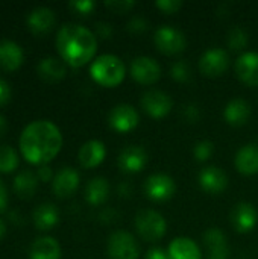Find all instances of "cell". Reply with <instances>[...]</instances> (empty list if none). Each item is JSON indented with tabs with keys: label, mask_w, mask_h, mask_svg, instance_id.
<instances>
[{
	"label": "cell",
	"mask_w": 258,
	"mask_h": 259,
	"mask_svg": "<svg viewBox=\"0 0 258 259\" xmlns=\"http://www.w3.org/2000/svg\"><path fill=\"white\" fill-rule=\"evenodd\" d=\"M11 97V87L9 83L0 77V105H5Z\"/></svg>",
	"instance_id": "cell-40"
},
{
	"label": "cell",
	"mask_w": 258,
	"mask_h": 259,
	"mask_svg": "<svg viewBox=\"0 0 258 259\" xmlns=\"http://www.w3.org/2000/svg\"><path fill=\"white\" fill-rule=\"evenodd\" d=\"M155 6L163 14H175L184 6V2L182 0H157Z\"/></svg>",
	"instance_id": "cell-35"
},
{
	"label": "cell",
	"mask_w": 258,
	"mask_h": 259,
	"mask_svg": "<svg viewBox=\"0 0 258 259\" xmlns=\"http://www.w3.org/2000/svg\"><path fill=\"white\" fill-rule=\"evenodd\" d=\"M33 223L40 231H49L59 222V211L53 203H41L33 209Z\"/></svg>",
	"instance_id": "cell-27"
},
{
	"label": "cell",
	"mask_w": 258,
	"mask_h": 259,
	"mask_svg": "<svg viewBox=\"0 0 258 259\" xmlns=\"http://www.w3.org/2000/svg\"><path fill=\"white\" fill-rule=\"evenodd\" d=\"M23 49L20 44L9 38H0V68L2 70H15L23 62Z\"/></svg>",
	"instance_id": "cell-22"
},
{
	"label": "cell",
	"mask_w": 258,
	"mask_h": 259,
	"mask_svg": "<svg viewBox=\"0 0 258 259\" xmlns=\"http://www.w3.org/2000/svg\"><path fill=\"white\" fill-rule=\"evenodd\" d=\"M214 155V144L210 140H201L193 147V158L196 162H207Z\"/></svg>",
	"instance_id": "cell-32"
},
{
	"label": "cell",
	"mask_w": 258,
	"mask_h": 259,
	"mask_svg": "<svg viewBox=\"0 0 258 259\" xmlns=\"http://www.w3.org/2000/svg\"><path fill=\"white\" fill-rule=\"evenodd\" d=\"M105 6L111 11H114L116 14H126L129 12L134 6H135V2L132 0H108L105 2Z\"/></svg>",
	"instance_id": "cell-34"
},
{
	"label": "cell",
	"mask_w": 258,
	"mask_h": 259,
	"mask_svg": "<svg viewBox=\"0 0 258 259\" xmlns=\"http://www.w3.org/2000/svg\"><path fill=\"white\" fill-rule=\"evenodd\" d=\"M6 127H8V123H6V118L0 114V135L6 131Z\"/></svg>",
	"instance_id": "cell-44"
},
{
	"label": "cell",
	"mask_w": 258,
	"mask_h": 259,
	"mask_svg": "<svg viewBox=\"0 0 258 259\" xmlns=\"http://www.w3.org/2000/svg\"><path fill=\"white\" fill-rule=\"evenodd\" d=\"M144 259H170V256H169V253L166 250H163L160 247H152V249L148 250Z\"/></svg>",
	"instance_id": "cell-41"
},
{
	"label": "cell",
	"mask_w": 258,
	"mask_h": 259,
	"mask_svg": "<svg viewBox=\"0 0 258 259\" xmlns=\"http://www.w3.org/2000/svg\"><path fill=\"white\" fill-rule=\"evenodd\" d=\"M68 6L76 11L78 14H82V15H87L90 12H93V9L96 8V3L93 0H73L68 3Z\"/></svg>",
	"instance_id": "cell-37"
},
{
	"label": "cell",
	"mask_w": 258,
	"mask_h": 259,
	"mask_svg": "<svg viewBox=\"0 0 258 259\" xmlns=\"http://www.w3.org/2000/svg\"><path fill=\"white\" fill-rule=\"evenodd\" d=\"M20 152L32 164H47L62 147L59 127L46 118H38L24 126L18 138Z\"/></svg>",
	"instance_id": "cell-1"
},
{
	"label": "cell",
	"mask_w": 258,
	"mask_h": 259,
	"mask_svg": "<svg viewBox=\"0 0 258 259\" xmlns=\"http://www.w3.org/2000/svg\"><path fill=\"white\" fill-rule=\"evenodd\" d=\"M204 243L208 252V259H228L230 247L228 238L219 228H210L204 234Z\"/></svg>",
	"instance_id": "cell-20"
},
{
	"label": "cell",
	"mask_w": 258,
	"mask_h": 259,
	"mask_svg": "<svg viewBox=\"0 0 258 259\" xmlns=\"http://www.w3.org/2000/svg\"><path fill=\"white\" fill-rule=\"evenodd\" d=\"M170 77L173 80H176L178 83H190L192 80V68L189 65L187 61L184 59H179L176 62L172 64L170 67Z\"/></svg>",
	"instance_id": "cell-31"
},
{
	"label": "cell",
	"mask_w": 258,
	"mask_h": 259,
	"mask_svg": "<svg viewBox=\"0 0 258 259\" xmlns=\"http://www.w3.org/2000/svg\"><path fill=\"white\" fill-rule=\"evenodd\" d=\"M59 58L70 67H82L93 61L97 50V38L93 30L76 23L59 27L55 39Z\"/></svg>",
	"instance_id": "cell-2"
},
{
	"label": "cell",
	"mask_w": 258,
	"mask_h": 259,
	"mask_svg": "<svg viewBox=\"0 0 258 259\" xmlns=\"http://www.w3.org/2000/svg\"><path fill=\"white\" fill-rule=\"evenodd\" d=\"M29 259H61V246L53 237H38L29 249Z\"/></svg>",
	"instance_id": "cell-24"
},
{
	"label": "cell",
	"mask_w": 258,
	"mask_h": 259,
	"mask_svg": "<svg viewBox=\"0 0 258 259\" xmlns=\"http://www.w3.org/2000/svg\"><path fill=\"white\" fill-rule=\"evenodd\" d=\"M79 173L73 168V167H62L52 181V191L55 193L56 197L59 199H67L71 194H75V191L79 187Z\"/></svg>",
	"instance_id": "cell-15"
},
{
	"label": "cell",
	"mask_w": 258,
	"mask_h": 259,
	"mask_svg": "<svg viewBox=\"0 0 258 259\" xmlns=\"http://www.w3.org/2000/svg\"><path fill=\"white\" fill-rule=\"evenodd\" d=\"M18 167V153L9 144H0V171L9 173Z\"/></svg>",
	"instance_id": "cell-29"
},
{
	"label": "cell",
	"mask_w": 258,
	"mask_h": 259,
	"mask_svg": "<svg viewBox=\"0 0 258 259\" xmlns=\"http://www.w3.org/2000/svg\"><path fill=\"white\" fill-rule=\"evenodd\" d=\"M117 191H119L120 197H129L131 196V185L128 182H120L117 187Z\"/></svg>",
	"instance_id": "cell-43"
},
{
	"label": "cell",
	"mask_w": 258,
	"mask_h": 259,
	"mask_svg": "<svg viewBox=\"0 0 258 259\" xmlns=\"http://www.w3.org/2000/svg\"><path fill=\"white\" fill-rule=\"evenodd\" d=\"M12 187H14V191L17 193L18 197L29 199L36 191L38 176H36V173H33L30 170H21L20 173L15 175L14 182H12Z\"/></svg>",
	"instance_id": "cell-28"
},
{
	"label": "cell",
	"mask_w": 258,
	"mask_h": 259,
	"mask_svg": "<svg viewBox=\"0 0 258 259\" xmlns=\"http://www.w3.org/2000/svg\"><path fill=\"white\" fill-rule=\"evenodd\" d=\"M113 33H114V29H113V26L108 21H99L96 24V30H94L96 38L109 39V38H113Z\"/></svg>",
	"instance_id": "cell-38"
},
{
	"label": "cell",
	"mask_w": 258,
	"mask_h": 259,
	"mask_svg": "<svg viewBox=\"0 0 258 259\" xmlns=\"http://www.w3.org/2000/svg\"><path fill=\"white\" fill-rule=\"evenodd\" d=\"M90 76L96 83L105 88H116L123 82L126 67L119 56L105 53L93 59L90 65Z\"/></svg>",
	"instance_id": "cell-3"
},
{
	"label": "cell",
	"mask_w": 258,
	"mask_h": 259,
	"mask_svg": "<svg viewBox=\"0 0 258 259\" xmlns=\"http://www.w3.org/2000/svg\"><path fill=\"white\" fill-rule=\"evenodd\" d=\"M257 222L258 211L249 202H239L230 214V223L237 234H249L257 226Z\"/></svg>",
	"instance_id": "cell-13"
},
{
	"label": "cell",
	"mask_w": 258,
	"mask_h": 259,
	"mask_svg": "<svg viewBox=\"0 0 258 259\" xmlns=\"http://www.w3.org/2000/svg\"><path fill=\"white\" fill-rule=\"evenodd\" d=\"M106 158V147L100 140H88L78 152V161L84 168H96Z\"/></svg>",
	"instance_id": "cell-17"
},
{
	"label": "cell",
	"mask_w": 258,
	"mask_h": 259,
	"mask_svg": "<svg viewBox=\"0 0 258 259\" xmlns=\"http://www.w3.org/2000/svg\"><path fill=\"white\" fill-rule=\"evenodd\" d=\"M167 253L170 259H202L199 246L187 237H178L169 244Z\"/></svg>",
	"instance_id": "cell-25"
},
{
	"label": "cell",
	"mask_w": 258,
	"mask_h": 259,
	"mask_svg": "<svg viewBox=\"0 0 258 259\" xmlns=\"http://www.w3.org/2000/svg\"><path fill=\"white\" fill-rule=\"evenodd\" d=\"M137 234L149 243L160 241L167 232V222L155 209H141L137 212L134 220Z\"/></svg>",
	"instance_id": "cell-4"
},
{
	"label": "cell",
	"mask_w": 258,
	"mask_h": 259,
	"mask_svg": "<svg viewBox=\"0 0 258 259\" xmlns=\"http://www.w3.org/2000/svg\"><path fill=\"white\" fill-rule=\"evenodd\" d=\"M228 47L233 50V52H242L248 47L249 44V35L245 29L242 27H233L230 32H228Z\"/></svg>",
	"instance_id": "cell-30"
},
{
	"label": "cell",
	"mask_w": 258,
	"mask_h": 259,
	"mask_svg": "<svg viewBox=\"0 0 258 259\" xmlns=\"http://www.w3.org/2000/svg\"><path fill=\"white\" fill-rule=\"evenodd\" d=\"M198 184L202 191L211 196L222 194L228 187V176L227 173L216 165H208L202 168L198 175Z\"/></svg>",
	"instance_id": "cell-14"
},
{
	"label": "cell",
	"mask_w": 258,
	"mask_h": 259,
	"mask_svg": "<svg viewBox=\"0 0 258 259\" xmlns=\"http://www.w3.org/2000/svg\"><path fill=\"white\" fill-rule=\"evenodd\" d=\"M143 190L149 200L161 203L170 200L175 196L176 184L175 179L166 173H154L144 181Z\"/></svg>",
	"instance_id": "cell-6"
},
{
	"label": "cell",
	"mask_w": 258,
	"mask_h": 259,
	"mask_svg": "<svg viewBox=\"0 0 258 259\" xmlns=\"http://www.w3.org/2000/svg\"><path fill=\"white\" fill-rule=\"evenodd\" d=\"M234 167L243 176H254L258 173V144L249 143L242 146L234 156Z\"/></svg>",
	"instance_id": "cell-19"
},
{
	"label": "cell",
	"mask_w": 258,
	"mask_h": 259,
	"mask_svg": "<svg viewBox=\"0 0 258 259\" xmlns=\"http://www.w3.org/2000/svg\"><path fill=\"white\" fill-rule=\"evenodd\" d=\"M126 29L132 35H140V33H144L149 29V21L141 15H135L128 21Z\"/></svg>",
	"instance_id": "cell-33"
},
{
	"label": "cell",
	"mask_w": 258,
	"mask_h": 259,
	"mask_svg": "<svg viewBox=\"0 0 258 259\" xmlns=\"http://www.w3.org/2000/svg\"><path fill=\"white\" fill-rule=\"evenodd\" d=\"M251 114H252V108L249 102L242 97H236L230 100L224 108V118L233 127L245 126L249 121Z\"/></svg>",
	"instance_id": "cell-18"
},
{
	"label": "cell",
	"mask_w": 258,
	"mask_h": 259,
	"mask_svg": "<svg viewBox=\"0 0 258 259\" xmlns=\"http://www.w3.org/2000/svg\"><path fill=\"white\" fill-rule=\"evenodd\" d=\"M140 123L138 111L128 103L116 105L108 114V124L113 131L119 134H128L134 131Z\"/></svg>",
	"instance_id": "cell-11"
},
{
	"label": "cell",
	"mask_w": 258,
	"mask_h": 259,
	"mask_svg": "<svg viewBox=\"0 0 258 259\" xmlns=\"http://www.w3.org/2000/svg\"><path fill=\"white\" fill-rule=\"evenodd\" d=\"M106 253L109 259H138L140 244L128 231H116L108 237Z\"/></svg>",
	"instance_id": "cell-5"
},
{
	"label": "cell",
	"mask_w": 258,
	"mask_h": 259,
	"mask_svg": "<svg viewBox=\"0 0 258 259\" xmlns=\"http://www.w3.org/2000/svg\"><path fill=\"white\" fill-rule=\"evenodd\" d=\"M154 42L164 55H179L187 47V38L184 32L173 26H160L155 30Z\"/></svg>",
	"instance_id": "cell-7"
},
{
	"label": "cell",
	"mask_w": 258,
	"mask_h": 259,
	"mask_svg": "<svg viewBox=\"0 0 258 259\" xmlns=\"http://www.w3.org/2000/svg\"><path fill=\"white\" fill-rule=\"evenodd\" d=\"M129 74L140 85H155L161 79V65L151 56H137L131 62Z\"/></svg>",
	"instance_id": "cell-8"
},
{
	"label": "cell",
	"mask_w": 258,
	"mask_h": 259,
	"mask_svg": "<svg viewBox=\"0 0 258 259\" xmlns=\"http://www.w3.org/2000/svg\"><path fill=\"white\" fill-rule=\"evenodd\" d=\"M36 73L44 82H58L61 80L67 73V64L56 56H46L40 59L36 65Z\"/></svg>",
	"instance_id": "cell-23"
},
{
	"label": "cell",
	"mask_w": 258,
	"mask_h": 259,
	"mask_svg": "<svg viewBox=\"0 0 258 259\" xmlns=\"http://www.w3.org/2000/svg\"><path fill=\"white\" fill-rule=\"evenodd\" d=\"M84 196H85V200L91 206L103 205L109 197V184H108V181L105 178H102V176H96V178L90 179L87 187H85Z\"/></svg>",
	"instance_id": "cell-26"
},
{
	"label": "cell",
	"mask_w": 258,
	"mask_h": 259,
	"mask_svg": "<svg viewBox=\"0 0 258 259\" xmlns=\"http://www.w3.org/2000/svg\"><path fill=\"white\" fill-rule=\"evenodd\" d=\"M143 111L155 120L164 118L173 108V99L163 90H149L140 99Z\"/></svg>",
	"instance_id": "cell-9"
},
{
	"label": "cell",
	"mask_w": 258,
	"mask_h": 259,
	"mask_svg": "<svg viewBox=\"0 0 258 259\" xmlns=\"http://www.w3.org/2000/svg\"><path fill=\"white\" fill-rule=\"evenodd\" d=\"M6 205H8V191H6L3 181L0 179V212L5 211Z\"/></svg>",
	"instance_id": "cell-42"
},
{
	"label": "cell",
	"mask_w": 258,
	"mask_h": 259,
	"mask_svg": "<svg viewBox=\"0 0 258 259\" xmlns=\"http://www.w3.org/2000/svg\"><path fill=\"white\" fill-rule=\"evenodd\" d=\"M199 71L207 77H219L230 68V55L227 50L213 47L205 50L198 62Z\"/></svg>",
	"instance_id": "cell-10"
},
{
	"label": "cell",
	"mask_w": 258,
	"mask_h": 259,
	"mask_svg": "<svg viewBox=\"0 0 258 259\" xmlns=\"http://www.w3.org/2000/svg\"><path fill=\"white\" fill-rule=\"evenodd\" d=\"M55 21H56L55 12L47 6H36V8L30 9L26 17L29 30L36 35L49 32L53 27Z\"/></svg>",
	"instance_id": "cell-21"
},
{
	"label": "cell",
	"mask_w": 258,
	"mask_h": 259,
	"mask_svg": "<svg viewBox=\"0 0 258 259\" xmlns=\"http://www.w3.org/2000/svg\"><path fill=\"white\" fill-rule=\"evenodd\" d=\"M36 176H38V179H40V181H43V182L53 181V171H52V168H50L47 164H43V165H40V167H38V170H36Z\"/></svg>",
	"instance_id": "cell-39"
},
{
	"label": "cell",
	"mask_w": 258,
	"mask_h": 259,
	"mask_svg": "<svg viewBox=\"0 0 258 259\" xmlns=\"http://www.w3.org/2000/svg\"><path fill=\"white\" fill-rule=\"evenodd\" d=\"M5 234H6V225H5V222L0 219V238H2Z\"/></svg>",
	"instance_id": "cell-45"
},
{
	"label": "cell",
	"mask_w": 258,
	"mask_h": 259,
	"mask_svg": "<svg viewBox=\"0 0 258 259\" xmlns=\"http://www.w3.org/2000/svg\"><path fill=\"white\" fill-rule=\"evenodd\" d=\"M237 77L248 87H258V52L242 53L234 65Z\"/></svg>",
	"instance_id": "cell-16"
},
{
	"label": "cell",
	"mask_w": 258,
	"mask_h": 259,
	"mask_svg": "<svg viewBox=\"0 0 258 259\" xmlns=\"http://www.w3.org/2000/svg\"><path fill=\"white\" fill-rule=\"evenodd\" d=\"M182 118L190 123V124H195L201 120V109L196 103H187L184 108H182Z\"/></svg>",
	"instance_id": "cell-36"
},
{
	"label": "cell",
	"mask_w": 258,
	"mask_h": 259,
	"mask_svg": "<svg viewBox=\"0 0 258 259\" xmlns=\"http://www.w3.org/2000/svg\"><path fill=\"white\" fill-rule=\"evenodd\" d=\"M148 161H149V156H148L146 149L137 144H131L120 152L117 165L122 173L135 175L144 170V167L148 165Z\"/></svg>",
	"instance_id": "cell-12"
}]
</instances>
